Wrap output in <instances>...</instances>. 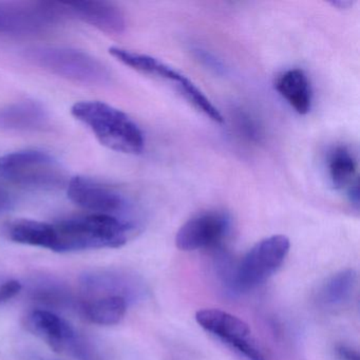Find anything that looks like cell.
Masks as SVG:
<instances>
[{
    "mask_svg": "<svg viewBox=\"0 0 360 360\" xmlns=\"http://www.w3.org/2000/svg\"><path fill=\"white\" fill-rule=\"evenodd\" d=\"M127 299L122 296H102L84 305L86 317L98 326H115L122 321L127 311Z\"/></svg>",
    "mask_w": 360,
    "mask_h": 360,
    "instance_id": "e0dca14e",
    "label": "cell"
},
{
    "mask_svg": "<svg viewBox=\"0 0 360 360\" xmlns=\"http://www.w3.org/2000/svg\"><path fill=\"white\" fill-rule=\"evenodd\" d=\"M275 88L297 113L304 115L309 112L313 94L304 71L290 69L281 73L276 79Z\"/></svg>",
    "mask_w": 360,
    "mask_h": 360,
    "instance_id": "5bb4252c",
    "label": "cell"
},
{
    "mask_svg": "<svg viewBox=\"0 0 360 360\" xmlns=\"http://www.w3.org/2000/svg\"><path fill=\"white\" fill-rule=\"evenodd\" d=\"M34 298L35 300L49 307H63L70 300L65 290L62 288L60 290L56 286L39 288L34 292Z\"/></svg>",
    "mask_w": 360,
    "mask_h": 360,
    "instance_id": "ffe728a7",
    "label": "cell"
},
{
    "mask_svg": "<svg viewBox=\"0 0 360 360\" xmlns=\"http://www.w3.org/2000/svg\"><path fill=\"white\" fill-rule=\"evenodd\" d=\"M356 284L357 273L355 269H347L337 271L322 286L319 292L320 302L332 309L342 307L353 296Z\"/></svg>",
    "mask_w": 360,
    "mask_h": 360,
    "instance_id": "ac0fdd59",
    "label": "cell"
},
{
    "mask_svg": "<svg viewBox=\"0 0 360 360\" xmlns=\"http://www.w3.org/2000/svg\"><path fill=\"white\" fill-rule=\"evenodd\" d=\"M26 58L44 70L87 86H103L110 81L107 67L85 52L66 47L39 46L26 51Z\"/></svg>",
    "mask_w": 360,
    "mask_h": 360,
    "instance_id": "3957f363",
    "label": "cell"
},
{
    "mask_svg": "<svg viewBox=\"0 0 360 360\" xmlns=\"http://www.w3.org/2000/svg\"><path fill=\"white\" fill-rule=\"evenodd\" d=\"M197 54L200 60H203L207 66L212 67V68L214 69L216 71L218 70V69H221V63H219L217 58H214L212 54L202 51V50H197Z\"/></svg>",
    "mask_w": 360,
    "mask_h": 360,
    "instance_id": "603a6c76",
    "label": "cell"
},
{
    "mask_svg": "<svg viewBox=\"0 0 360 360\" xmlns=\"http://www.w3.org/2000/svg\"><path fill=\"white\" fill-rule=\"evenodd\" d=\"M339 360H359L358 352L347 345H339L336 349Z\"/></svg>",
    "mask_w": 360,
    "mask_h": 360,
    "instance_id": "7402d4cb",
    "label": "cell"
},
{
    "mask_svg": "<svg viewBox=\"0 0 360 360\" xmlns=\"http://www.w3.org/2000/svg\"><path fill=\"white\" fill-rule=\"evenodd\" d=\"M109 53L120 63L134 69L136 72L169 82L174 84V86L178 85L186 77L165 63L147 54L139 53L120 47H111Z\"/></svg>",
    "mask_w": 360,
    "mask_h": 360,
    "instance_id": "4fadbf2b",
    "label": "cell"
},
{
    "mask_svg": "<svg viewBox=\"0 0 360 360\" xmlns=\"http://www.w3.org/2000/svg\"><path fill=\"white\" fill-rule=\"evenodd\" d=\"M27 326L56 353H70L79 338L66 320L47 309H35L29 314Z\"/></svg>",
    "mask_w": 360,
    "mask_h": 360,
    "instance_id": "30bf717a",
    "label": "cell"
},
{
    "mask_svg": "<svg viewBox=\"0 0 360 360\" xmlns=\"http://www.w3.org/2000/svg\"><path fill=\"white\" fill-rule=\"evenodd\" d=\"M65 15H72L107 34H122L126 18L119 7L107 1H77L62 4Z\"/></svg>",
    "mask_w": 360,
    "mask_h": 360,
    "instance_id": "8fae6325",
    "label": "cell"
},
{
    "mask_svg": "<svg viewBox=\"0 0 360 360\" xmlns=\"http://www.w3.org/2000/svg\"><path fill=\"white\" fill-rule=\"evenodd\" d=\"M179 94L193 105L197 110L201 111L204 115L210 117L212 121L218 124L224 123V117L221 115L220 111L214 106L212 102L206 98L205 94L188 79L185 77L182 83L174 86Z\"/></svg>",
    "mask_w": 360,
    "mask_h": 360,
    "instance_id": "d6986e66",
    "label": "cell"
},
{
    "mask_svg": "<svg viewBox=\"0 0 360 360\" xmlns=\"http://www.w3.org/2000/svg\"><path fill=\"white\" fill-rule=\"evenodd\" d=\"M198 324L246 360H269L257 345L252 330L243 320L222 309H201L195 314Z\"/></svg>",
    "mask_w": 360,
    "mask_h": 360,
    "instance_id": "52a82bcc",
    "label": "cell"
},
{
    "mask_svg": "<svg viewBox=\"0 0 360 360\" xmlns=\"http://www.w3.org/2000/svg\"><path fill=\"white\" fill-rule=\"evenodd\" d=\"M328 176L337 191H349L358 184L357 160L347 146H337L328 158Z\"/></svg>",
    "mask_w": 360,
    "mask_h": 360,
    "instance_id": "9a60e30c",
    "label": "cell"
},
{
    "mask_svg": "<svg viewBox=\"0 0 360 360\" xmlns=\"http://www.w3.org/2000/svg\"><path fill=\"white\" fill-rule=\"evenodd\" d=\"M12 205L11 198L5 191H0V214L10 210Z\"/></svg>",
    "mask_w": 360,
    "mask_h": 360,
    "instance_id": "cb8c5ba5",
    "label": "cell"
},
{
    "mask_svg": "<svg viewBox=\"0 0 360 360\" xmlns=\"http://www.w3.org/2000/svg\"><path fill=\"white\" fill-rule=\"evenodd\" d=\"M231 219L226 212L212 210L189 219L176 236V248L183 252L219 245L231 233Z\"/></svg>",
    "mask_w": 360,
    "mask_h": 360,
    "instance_id": "9c48e42d",
    "label": "cell"
},
{
    "mask_svg": "<svg viewBox=\"0 0 360 360\" xmlns=\"http://www.w3.org/2000/svg\"><path fill=\"white\" fill-rule=\"evenodd\" d=\"M48 121V111L37 101H18L0 108V130L3 131H35L43 129Z\"/></svg>",
    "mask_w": 360,
    "mask_h": 360,
    "instance_id": "7c38bea8",
    "label": "cell"
},
{
    "mask_svg": "<svg viewBox=\"0 0 360 360\" xmlns=\"http://www.w3.org/2000/svg\"><path fill=\"white\" fill-rule=\"evenodd\" d=\"M54 243L51 250L72 252L125 245L136 225L106 214H88L53 223Z\"/></svg>",
    "mask_w": 360,
    "mask_h": 360,
    "instance_id": "6da1fadb",
    "label": "cell"
},
{
    "mask_svg": "<svg viewBox=\"0 0 360 360\" xmlns=\"http://www.w3.org/2000/svg\"><path fill=\"white\" fill-rule=\"evenodd\" d=\"M68 198L84 210L96 214H106L138 225L134 220V202L115 187L102 184L87 176L71 179L67 187Z\"/></svg>",
    "mask_w": 360,
    "mask_h": 360,
    "instance_id": "8992f818",
    "label": "cell"
},
{
    "mask_svg": "<svg viewBox=\"0 0 360 360\" xmlns=\"http://www.w3.org/2000/svg\"><path fill=\"white\" fill-rule=\"evenodd\" d=\"M8 235L15 243L39 246L48 250L53 248L54 231L51 223L20 219L10 225Z\"/></svg>",
    "mask_w": 360,
    "mask_h": 360,
    "instance_id": "2e32d148",
    "label": "cell"
},
{
    "mask_svg": "<svg viewBox=\"0 0 360 360\" xmlns=\"http://www.w3.org/2000/svg\"><path fill=\"white\" fill-rule=\"evenodd\" d=\"M0 176L20 186L54 189L66 182V172L45 151L20 150L0 157Z\"/></svg>",
    "mask_w": 360,
    "mask_h": 360,
    "instance_id": "5b68a950",
    "label": "cell"
},
{
    "mask_svg": "<svg viewBox=\"0 0 360 360\" xmlns=\"http://www.w3.org/2000/svg\"><path fill=\"white\" fill-rule=\"evenodd\" d=\"M64 16L62 4L0 3V33L20 35L41 32Z\"/></svg>",
    "mask_w": 360,
    "mask_h": 360,
    "instance_id": "ba28073f",
    "label": "cell"
},
{
    "mask_svg": "<svg viewBox=\"0 0 360 360\" xmlns=\"http://www.w3.org/2000/svg\"><path fill=\"white\" fill-rule=\"evenodd\" d=\"M22 283L18 280H8L0 285V303L6 302L14 298L22 290Z\"/></svg>",
    "mask_w": 360,
    "mask_h": 360,
    "instance_id": "44dd1931",
    "label": "cell"
},
{
    "mask_svg": "<svg viewBox=\"0 0 360 360\" xmlns=\"http://www.w3.org/2000/svg\"><path fill=\"white\" fill-rule=\"evenodd\" d=\"M71 113L107 148L126 155H140L144 150L142 130L123 111L100 101H83L73 105Z\"/></svg>",
    "mask_w": 360,
    "mask_h": 360,
    "instance_id": "7a4b0ae2",
    "label": "cell"
},
{
    "mask_svg": "<svg viewBox=\"0 0 360 360\" xmlns=\"http://www.w3.org/2000/svg\"><path fill=\"white\" fill-rule=\"evenodd\" d=\"M290 241L286 236L274 235L250 248L236 266L224 274L226 282L236 292H248L269 280L281 266L290 252Z\"/></svg>",
    "mask_w": 360,
    "mask_h": 360,
    "instance_id": "277c9868",
    "label": "cell"
}]
</instances>
